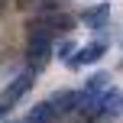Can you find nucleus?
<instances>
[{
    "label": "nucleus",
    "mask_w": 123,
    "mask_h": 123,
    "mask_svg": "<svg viewBox=\"0 0 123 123\" xmlns=\"http://www.w3.org/2000/svg\"><path fill=\"white\" fill-rule=\"evenodd\" d=\"M55 107H52V100H42V104H36L29 113H26L23 123H55Z\"/></svg>",
    "instance_id": "6"
},
{
    "label": "nucleus",
    "mask_w": 123,
    "mask_h": 123,
    "mask_svg": "<svg viewBox=\"0 0 123 123\" xmlns=\"http://www.w3.org/2000/svg\"><path fill=\"white\" fill-rule=\"evenodd\" d=\"M52 32L49 29H42L39 23H29V45H26V55H29V68L32 71H39V68L49 62L52 55Z\"/></svg>",
    "instance_id": "1"
},
{
    "label": "nucleus",
    "mask_w": 123,
    "mask_h": 123,
    "mask_svg": "<svg viewBox=\"0 0 123 123\" xmlns=\"http://www.w3.org/2000/svg\"><path fill=\"white\" fill-rule=\"evenodd\" d=\"M32 84H36V71H32V68H29V71H23V74H19V78H13L10 84L3 87V94H0V104H3L6 110H10V107L16 104V100L23 97V94L29 91Z\"/></svg>",
    "instance_id": "2"
},
{
    "label": "nucleus",
    "mask_w": 123,
    "mask_h": 123,
    "mask_svg": "<svg viewBox=\"0 0 123 123\" xmlns=\"http://www.w3.org/2000/svg\"><path fill=\"white\" fill-rule=\"evenodd\" d=\"M107 19H110V3L84 6V13H81V23H84V26H91V29H100V26H107Z\"/></svg>",
    "instance_id": "4"
},
{
    "label": "nucleus",
    "mask_w": 123,
    "mask_h": 123,
    "mask_svg": "<svg viewBox=\"0 0 123 123\" xmlns=\"http://www.w3.org/2000/svg\"><path fill=\"white\" fill-rule=\"evenodd\" d=\"M49 100H52V107H55V113H71V110L81 107L84 94L81 91H62V94H55V97H49Z\"/></svg>",
    "instance_id": "5"
},
{
    "label": "nucleus",
    "mask_w": 123,
    "mask_h": 123,
    "mask_svg": "<svg viewBox=\"0 0 123 123\" xmlns=\"http://www.w3.org/2000/svg\"><path fill=\"white\" fill-rule=\"evenodd\" d=\"M107 55V42L104 39H97V42H87V45H81V49H74V55L65 62L68 68H84V65H94V62H100Z\"/></svg>",
    "instance_id": "3"
},
{
    "label": "nucleus",
    "mask_w": 123,
    "mask_h": 123,
    "mask_svg": "<svg viewBox=\"0 0 123 123\" xmlns=\"http://www.w3.org/2000/svg\"><path fill=\"white\" fill-rule=\"evenodd\" d=\"M107 87H110V74L107 71H94L91 78H87V84H84V97H97V94H104Z\"/></svg>",
    "instance_id": "7"
},
{
    "label": "nucleus",
    "mask_w": 123,
    "mask_h": 123,
    "mask_svg": "<svg viewBox=\"0 0 123 123\" xmlns=\"http://www.w3.org/2000/svg\"><path fill=\"white\" fill-rule=\"evenodd\" d=\"M74 49H78V45H74V39H65V42L58 45V52H55V55H58L62 62H68V58L74 55Z\"/></svg>",
    "instance_id": "8"
}]
</instances>
